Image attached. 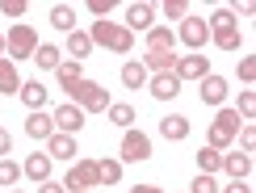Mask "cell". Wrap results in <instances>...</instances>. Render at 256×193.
I'll return each mask as SVG.
<instances>
[{"label":"cell","mask_w":256,"mask_h":193,"mask_svg":"<svg viewBox=\"0 0 256 193\" xmlns=\"http://www.w3.org/2000/svg\"><path fill=\"white\" fill-rule=\"evenodd\" d=\"M88 42H92V46L114 50V55H130V50H134V34L122 26V21H92Z\"/></svg>","instance_id":"obj_1"},{"label":"cell","mask_w":256,"mask_h":193,"mask_svg":"<svg viewBox=\"0 0 256 193\" xmlns=\"http://www.w3.org/2000/svg\"><path fill=\"white\" fill-rule=\"evenodd\" d=\"M68 96H72V105H80V110H84V118H88V114H105V110L114 105V101H110V88H105V84H97V80L72 84Z\"/></svg>","instance_id":"obj_2"},{"label":"cell","mask_w":256,"mask_h":193,"mask_svg":"<svg viewBox=\"0 0 256 193\" xmlns=\"http://www.w3.org/2000/svg\"><path fill=\"white\" fill-rule=\"evenodd\" d=\"M68 193H97L101 189V176H97V160H76L68 168V176L59 180Z\"/></svg>","instance_id":"obj_3"},{"label":"cell","mask_w":256,"mask_h":193,"mask_svg":"<svg viewBox=\"0 0 256 193\" xmlns=\"http://www.w3.org/2000/svg\"><path fill=\"white\" fill-rule=\"evenodd\" d=\"M4 46H8V63H17V59H34V50H38V30L26 26V21H17V26L8 30Z\"/></svg>","instance_id":"obj_4"},{"label":"cell","mask_w":256,"mask_h":193,"mask_svg":"<svg viewBox=\"0 0 256 193\" xmlns=\"http://www.w3.org/2000/svg\"><path fill=\"white\" fill-rule=\"evenodd\" d=\"M240 114L236 110H218V118L210 122V134H206V147H214V152H222V147L231 143V138L240 134Z\"/></svg>","instance_id":"obj_5"},{"label":"cell","mask_w":256,"mask_h":193,"mask_svg":"<svg viewBox=\"0 0 256 193\" xmlns=\"http://www.w3.org/2000/svg\"><path fill=\"white\" fill-rule=\"evenodd\" d=\"M176 42H185V46L198 55V50L210 42V26H206V17H194V13H189V17L176 26Z\"/></svg>","instance_id":"obj_6"},{"label":"cell","mask_w":256,"mask_h":193,"mask_svg":"<svg viewBox=\"0 0 256 193\" xmlns=\"http://www.w3.org/2000/svg\"><path fill=\"white\" fill-rule=\"evenodd\" d=\"M152 160V138L143 130H122V164H143Z\"/></svg>","instance_id":"obj_7"},{"label":"cell","mask_w":256,"mask_h":193,"mask_svg":"<svg viewBox=\"0 0 256 193\" xmlns=\"http://www.w3.org/2000/svg\"><path fill=\"white\" fill-rule=\"evenodd\" d=\"M50 122H55L59 134H80V130H84V110L68 101V105H59V110L50 114Z\"/></svg>","instance_id":"obj_8"},{"label":"cell","mask_w":256,"mask_h":193,"mask_svg":"<svg viewBox=\"0 0 256 193\" xmlns=\"http://www.w3.org/2000/svg\"><path fill=\"white\" fill-rule=\"evenodd\" d=\"M122 26L130 30V34H138V30L147 34V30L156 26V4H147V0H138V4H130V8H126V21H122Z\"/></svg>","instance_id":"obj_9"},{"label":"cell","mask_w":256,"mask_h":193,"mask_svg":"<svg viewBox=\"0 0 256 193\" xmlns=\"http://www.w3.org/2000/svg\"><path fill=\"white\" fill-rule=\"evenodd\" d=\"M172 76L176 80H202V76H210V63H206V55H176Z\"/></svg>","instance_id":"obj_10"},{"label":"cell","mask_w":256,"mask_h":193,"mask_svg":"<svg viewBox=\"0 0 256 193\" xmlns=\"http://www.w3.org/2000/svg\"><path fill=\"white\" fill-rule=\"evenodd\" d=\"M46 156L50 160H68V164H76V156H80V147H76V134H50L46 138Z\"/></svg>","instance_id":"obj_11"},{"label":"cell","mask_w":256,"mask_h":193,"mask_svg":"<svg viewBox=\"0 0 256 193\" xmlns=\"http://www.w3.org/2000/svg\"><path fill=\"white\" fill-rule=\"evenodd\" d=\"M50 172H55V160H50L46 152H34V156H30L26 160V164H21V176H30V180H38V185H42V180H50Z\"/></svg>","instance_id":"obj_12"},{"label":"cell","mask_w":256,"mask_h":193,"mask_svg":"<svg viewBox=\"0 0 256 193\" xmlns=\"http://www.w3.org/2000/svg\"><path fill=\"white\" fill-rule=\"evenodd\" d=\"M202 84V105H222V101H227V80H222V76H214V72H210V76H202L198 80Z\"/></svg>","instance_id":"obj_13"},{"label":"cell","mask_w":256,"mask_h":193,"mask_svg":"<svg viewBox=\"0 0 256 193\" xmlns=\"http://www.w3.org/2000/svg\"><path fill=\"white\" fill-rule=\"evenodd\" d=\"M147 88H152L156 101H176V96H180V80L172 76V72H164V76H152V80H147Z\"/></svg>","instance_id":"obj_14"},{"label":"cell","mask_w":256,"mask_h":193,"mask_svg":"<svg viewBox=\"0 0 256 193\" xmlns=\"http://www.w3.org/2000/svg\"><path fill=\"white\" fill-rule=\"evenodd\" d=\"M17 96L26 101V110H30V114H38L42 105H46V84H42V80H21Z\"/></svg>","instance_id":"obj_15"},{"label":"cell","mask_w":256,"mask_h":193,"mask_svg":"<svg viewBox=\"0 0 256 193\" xmlns=\"http://www.w3.org/2000/svg\"><path fill=\"white\" fill-rule=\"evenodd\" d=\"M138 63L147 68V76H164V72H172V68H176V55H172V50H147Z\"/></svg>","instance_id":"obj_16"},{"label":"cell","mask_w":256,"mask_h":193,"mask_svg":"<svg viewBox=\"0 0 256 193\" xmlns=\"http://www.w3.org/2000/svg\"><path fill=\"white\" fill-rule=\"evenodd\" d=\"M26 134L34 138V143H46V138L55 134V122H50V114H42V110H38V114H30V118H26Z\"/></svg>","instance_id":"obj_17"},{"label":"cell","mask_w":256,"mask_h":193,"mask_svg":"<svg viewBox=\"0 0 256 193\" xmlns=\"http://www.w3.org/2000/svg\"><path fill=\"white\" fill-rule=\"evenodd\" d=\"M218 172H227L231 180H248V176H252V156H244V152L222 156V168H218Z\"/></svg>","instance_id":"obj_18"},{"label":"cell","mask_w":256,"mask_h":193,"mask_svg":"<svg viewBox=\"0 0 256 193\" xmlns=\"http://www.w3.org/2000/svg\"><path fill=\"white\" fill-rule=\"evenodd\" d=\"M160 134H164L168 143H180V138H189V118H185V114H168L164 122H160Z\"/></svg>","instance_id":"obj_19"},{"label":"cell","mask_w":256,"mask_h":193,"mask_svg":"<svg viewBox=\"0 0 256 193\" xmlns=\"http://www.w3.org/2000/svg\"><path fill=\"white\" fill-rule=\"evenodd\" d=\"M172 42H176L172 26H152L147 30V50H172Z\"/></svg>","instance_id":"obj_20"},{"label":"cell","mask_w":256,"mask_h":193,"mask_svg":"<svg viewBox=\"0 0 256 193\" xmlns=\"http://www.w3.org/2000/svg\"><path fill=\"white\" fill-rule=\"evenodd\" d=\"M118 76H122V84H126V88H143V84L152 80V76H147V68H143V63H138V59L122 63V72H118Z\"/></svg>","instance_id":"obj_21"},{"label":"cell","mask_w":256,"mask_h":193,"mask_svg":"<svg viewBox=\"0 0 256 193\" xmlns=\"http://www.w3.org/2000/svg\"><path fill=\"white\" fill-rule=\"evenodd\" d=\"M34 63L42 72H55L59 63H63V50L59 46H50V42H38V50H34Z\"/></svg>","instance_id":"obj_22"},{"label":"cell","mask_w":256,"mask_h":193,"mask_svg":"<svg viewBox=\"0 0 256 193\" xmlns=\"http://www.w3.org/2000/svg\"><path fill=\"white\" fill-rule=\"evenodd\" d=\"M50 26H55L59 34H72V30H76V8L72 4H55L50 8Z\"/></svg>","instance_id":"obj_23"},{"label":"cell","mask_w":256,"mask_h":193,"mask_svg":"<svg viewBox=\"0 0 256 193\" xmlns=\"http://www.w3.org/2000/svg\"><path fill=\"white\" fill-rule=\"evenodd\" d=\"M194 160H198V172L202 176H214L218 168H222V152H214V147H202Z\"/></svg>","instance_id":"obj_24"},{"label":"cell","mask_w":256,"mask_h":193,"mask_svg":"<svg viewBox=\"0 0 256 193\" xmlns=\"http://www.w3.org/2000/svg\"><path fill=\"white\" fill-rule=\"evenodd\" d=\"M97 176H101V189L105 185H118V180H122V160H110V156L97 160Z\"/></svg>","instance_id":"obj_25"},{"label":"cell","mask_w":256,"mask_h":193,"mask_svg":"<svg viewBox=\"0 0 256 193\" xmlns=\"http://www.w3.org/2000/svg\"><path fill=\"white\" fill-rule=\"evenodd\" d=\"M68 55L72 59H84V55H92V42H88V34H84V30H72V34H68Z\"/></svg>","instance_id":"obj_26"},{"label":"cell","mask_w":256,"mask_h":193,"mask_svg":"<svg viewBox=\"0 0 256 193\" xmlns=\"http://www.w3.org/2000/svg\"><path fill=\"white\" fill-rule=\"evenodd\" d=\"M55 76H59L63 88H72V84H80V80H84V68H80L76 59H63L59 68H55Z\"/></svg>","instance_id":"obj_27"},{"label":"cell","mask_w":256,"mask_h":193,"mask_svg":"<svg viewBox=\"0 0 256 193\" xmlns=\"http://www.w3.org/2000/svg\"><path fill=\"white\" fill-rule=\"evenodd\" d=\"M210 42H214L218 50H240V26H227V30H214V34H210Z\"/></svg>","instance_id":"obj_28"},{"label":"cell","mask_w":256,"mask_h":193,"mask_svg":"<svg viewBox=\"0 0 256 193\" xmlns=\"http://www.w3.org/2000/svg\"><path fill=\"white\" fill-rule=\"evenodd\" d=\"M21 88V76H17V63L0 59V92H17Z\"/></svg>","instance_id":"obj_29"},{"label":"cell","mask_w":256,"mask_h":193,"mask_svg":"<svg viewBox=\"0 0 256 193\" xmlns=\"http://www.w3.org/2000/svg\"><path fill=\"white\" fill-rule=\"evenodd\" d=\"M105 114H110V122H114V126H122V130H134V110H130V105H110Z\"/></svg>","instance_id":"obj_30"},{"label":"cell","mask_w":256,"mask_h":193,"mask_svg":"<svg viewBox=\"0 0 256 193\" xmlns=\"http://www.w3.org/2000/svg\"><path fill=\"white\" fill-rule=\"evenodd\" d=\"M236 114H240V122H252V118H256V92H252V88H240Z\"/></svg>","instance_id":"obj_31"},{"label":"cell","mask_w":256,"mask_h":193,"mask_svg":"<svg viewBox=\"0 0 256 193\" xmlns=\"http://www.w3.org/2000/svg\"><path fill=\"white\" fill-rule=\"evenodd\" d=\"M17 180H21V164H13V160H0V189H13L17 185Z\"/></svg>","instance_id":"obj_32"},{"label":"cell","mask_w":256,"mask_h":193,"mask_svg":"<svg viewBox=\"0 0 256 193\" xmlns=\"http://www.w3.org/2000/svg\"><path fill=\"white\" fill-rule=\"evenodd\" d=\"M236 138H240V152H244V156H252V152H256V126H252V122H244Z\"/></svg>","instance_id":"obj_33"},{"label":"cell","mask_w":256,"mask_h":193,"mask_svg":"<svg viewBox=\"0 0 256 193\" xmlns=\"http://www.w3.org/2000/svg\"><path fill=\"white\" fill-rule=\"evenodd\" d=\"M206 26H210V34H214V30H227V26H236V13H231V8H214Z\"/></svg>","instance_id":"obj_34"},{"label":"cell","mask_w":256,"mask_h":193,"mask_svg":"<svg viewBox=\"0 0 256 193\" xmlns=\"http://www.w3.org/2000/svg\"><path fill=\"white\" fill-rule=\"evenodd\" d=\"M164 17H168V21H185V17H189V4H185V0H168V4H164Z\"/></svg>","instance_id":"obj_35"},{"label":"cell","mask_w":256,"mask_h":193,"mask_svg":"<svg viewBox=\"0 0 256 193\" xmlns=\"http://www.w3.org/2000/svg\"><path fill=\"white\" fill-rule=\"evenodd\" d=\"M189 193H218V180L198 172V176H194V185H189Z\"/></svg>","instance_id":"obj_36"},{"label":"cell","mask_w":256,"mask_h":193,"mask_svg":"<svg viewBox=\"0 0 256 193\" xmlns=\"http://www.w3.org/2000/svg\"><path fill=\"white\" fill-rule=\"evenodd\" d=\"M240 80H244V84H252V80H256V59H252V55H244V59H240Z\"/></svg>","instance_id":"obj_37"},{"label":"cell","mask_w":256,"mask_h":193,"mask_svg":"<svg viewBox=\"0 0 256 193\" xmlns=\"http://www.w3.org/2000/svg\"><path fill=\"white\" fill-rule=\"evenodd\" d=\"M218 193H252L248 180H227V185H218Z\"/></svg>","instance_id":"obj_38"},{"label":"cell","mask_w":256,"mask_h":193,"mask_svg":"<svg viewBox=\"0 0 256 193\" xmlns=\"http://www.w3.org/2000/svg\"><path fill=\"white\" fill-rule=\"evenodd\" d=\"M26 0H4V17H21V13H26Z\"/></svg>","instance_id":"obj_39"},{"label":"cell","mask_w":256,"mask_h":193,"mask_svg":"<svg viewBox=\"0 0 256 193\" xmlns=\"http://www.w3.org/2000/svg\"><path fill=\"white\" fill-rule=\"evenodd\" d=\"M8 152H13V134H8V130H4V126H0V160H4Z\"/></svg>","instance_id":"obj_40"},{"label":"cell","mask_w":256,"mask_h":193,"mask_svg":"<svg viewBox=\"0 0 256 193\" xmlns=\"http://www.w3.org/2000/svg\"><path fill=\"white\" fill-rule=\"evenodd\" d=\"M38 193H68V189H63L59 180H42V189H38Z\"/></svg>","instance_id":"obj_41"},{"label":"cell","mask_w":256,"mask_h":193,"mask_svg":"<svg viewBox=\"0 0 256 193\" xmlns=\"http://www.w3.org/2000/svg\"><path fill=\"white\" fill-rule=\"evenodd\" d=\"M130 193H164V189H160V185H134Z\"/></svg>","instance_id":"obj_42"},{"label":"cell","mask_w":256,"mask_h":193,"mask_svg":"<svg viewBox=\"0 0 256 193\" xmlns=\"http://www.w3.org/2000/svg\"><path fill=\"white\" fill-rule=\"evenodd\" d=\"M8 55V46H4V34H0V59H4Z\"/></svg>","instance_id":"obj_43"},{"label":"cell","mask_w":256,"mask_h":193,"mask_svg":"<svg viewBox=\"0 0 256 193\" xmlns=\"http://www.w3.org/2000/svg\"><path fill=\"white\" fill-rule=\"evenodd\" d=\"M8 193H21V189H8Z\"/></svg>","instance_id":"obj_44"}]
</instances>
